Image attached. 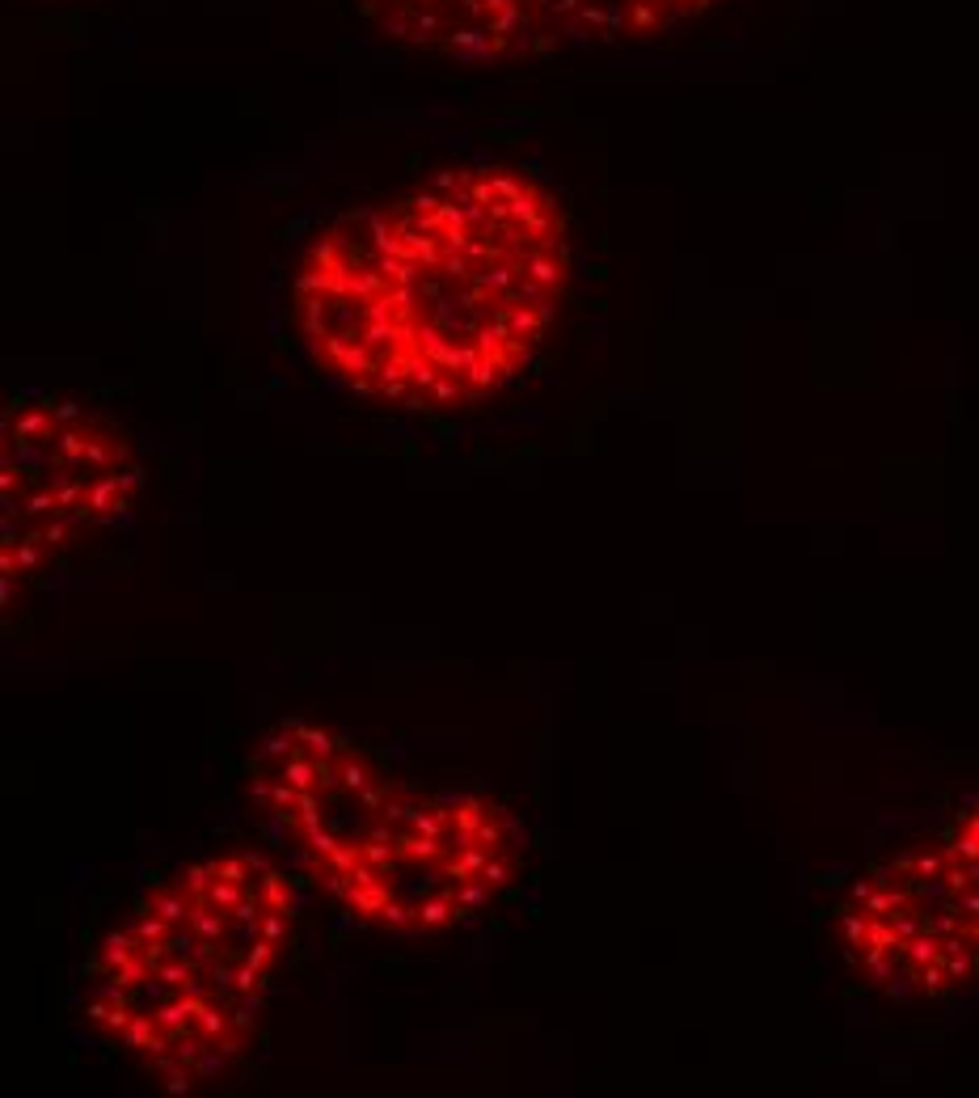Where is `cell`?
Masks as SVG:
<instances>
[{"label":"cell","instance_id":"obj_1","mask_svg":"<svg viewBox=\"0 0 979 1098\" xmlns=\"http://www.w3.org/2000/svg\"><path fill=\"white\" fill-rule=\"evenodd\" d=\"M570 271V224L541 178L439 169L304 245L292 317L338 385L406 410H460L536 359Z\"/></svg>","mask_w":979,"mask_h":1098},{"label":"cell","instance_id":"obj_2","mask_svg":"<svg viewBox=\"0 0 979 1098\" xmlns=\"http://www.w3.org/2000/svg\"><path fill=\"white\" fill-rule=\"evenodd\" d=\"M254 794L338 913L393 938L482 917L524 866L520 824L498 799L401 782L317 723L266 735Z\"/></svg>","mask_w":979,"mask_h":1098},{"label":"cell","instance_id":"obj_3","mask_svg":"<svg viewBox=\"0 0 979 1098\" xmlns=\"http://www.w3.org/2000/svg\"><path fill=\"white\" fill-rule=\"evenodd\" d=\"M292 934L296 896L271 858L207 854L148 887L102 938L81 1014L161 1090H207L254 1048Z\"/></svg>","mask_w":979,"mask_h":1098},{"label":"cell","instance_id":"obj_4","mask_svg":"<svg viewBox=\"0 0 979 1098\" xmlns=\"http://www.w3.org/2000/svg\"><path fill=\"white\" fill-rule=\"evenodd\" d=\"M144 461L110 410L30 389L0 414V588L5 609L85 541L127 520Z\"/></svg>","mask_w":979,"mask_h":1098},{"label":"cell","instance_id":"obj_5","mask_svg":"<svg viewBox=\"0 0 979 1098\" xmlns=\"http://www.w3.org/2000/svg\"><path fill=\"white\" fill-rule=\"evenodd\" d=\"M844 951L891 997H946L979 980V803L942 841L891 858L853 887Z\"/></svg>","mask_w":979,"mask_h":1098},{"label":"cell","instance_id":"obj_6","mask_svg":"<svg viewBox=\"0 0 979 1098\" xmlns=\"http://www.w3.org/2000/svg\"><path fill=\"white\" fill-rule=\"evenodd\" d=\"M709 5L714 0H355L376 34L460 64L646 43Z\"/></svg>","mask_w":979,"mask_h":1098}]
</instances>
